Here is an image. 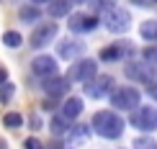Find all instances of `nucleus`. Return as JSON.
<instances>
[{
	"mask_svg": "<svg viewBox=\"0 0 157 149\" xmlns=\"http://www.w3.org/2000/svg\"><path fill=\"white\" fill-rule=\"evenodd\" d=\"M124 118L121 116H116V111H98L93 116V131L98 134V136L103 139H119L124 136Z\"/></svg>",
	"mask_w": 157,
	"mask_h": 149,
	"instance_id": "f257e3e1",
	"label": "nucleus"
},
{
	"mask_svg": "<svg viewBox=\"0 0 157 149\" xmlns=\"http://www.w3.org/2000/svg\"><path fill=\"white\" fill-rule=\"evenodd\" d=\"M139 100H142V95H139V90L132 88V85H121V88H116L113 93H111V106L116 108V111H136L139 108Z\"/></svg>",
	"mask_w": 157,
	"mask_h": 149,
	"instance_id": "f03ea898",
	"label": "nucleus"
},
{
	"mask_svg": "<svg viewBox=\"0 0 157 149\" xmlns=\"http://www.w3.org/2000/svg\"><path fill=\"white\" fill-rule=\"evenodd\" d=\"M101 23L111 34H126L129 26H132V13H126L121 8H111V10H106L101 16Z\"/></svg>",
	"mask_w": 157,
	"mask_h": 149,
	"instance_id": "7ed1b4c3",
	"label": "nucleus"
},
{
	"mask_svg": "<svg viewBox=\"0 0 157 149\" xmlns=\"http://www.w3.org/2000/svg\"><path fill=\"white\" fill-rule=\"evenodd\" d=\"M95 77H98V62L90 59V57H82V59L75 62L72 69H70V82H82V85H88Z\"/></svg>",
	"mask_w": 157,
	"mask_h": 149,
	"instance_id": "20e7f679",
	"label": "nucleus"
},
{
	"mask_svg": "<svg viewBox=\"0 0 157 149\" xmlns=\"http://www.w3.org/2000/svg\"><path fill=\"white\" fill-rule=\"evenodd\" d=\"M31 72H34L41 82L52 80V77H59V69H57V59L49 54H39L34 57V62H31Z\"/></svg>",
	"mask_w": 157,
	"mask_h": 149,
	"instance_id": "39448f33",
	"label": "nucleus"
},
{
	"mask_svg": "<svg viewBox=\"0 0 157 149\" xmlns=\"http://www.w3.org/2000/svg\"><path fill=\"white\" fill-rule=\"evenodd\" d=\"M132 124L139 129V131H157V108L155 106H139L132 116Z\"/></svg>",
	"mask_w": 157,
	"mask_h": 149,
	"instance_id": "423d86ee",
	"label": "nucleus"
},
{
	"mask_svg": "<svg viewBox=\"0 0 157 149\" xmlns=\"http://www.w3.org/2000/svg\"><path fill=\"white\" fill-rule=\"evenodd\" d=\"M116 90V85H113V77L111 75H98L93 82H88L85 85V95L88 98H93V100H98V98H111V93Z\"/></svg>",
	"mask_w": 157,
	"mask_h": 149,
	"instance_id": "0eeeda50",
	"label": "nucleus"
},
{
	"mask_svg": "<svg viewBox=\"0 0 157 149\" xmlns=\"http://www.w3.org/2000/svg\"><path fill=\"white\" fill-rule=\"evenodd\" d=\"M98 23L101 21L95 18V13H75V16L67 18V28L72 31V34H88V31H93Z\"/></svg>",
	"mask_w": 157,
	"mask_h": 149,
	"instance_id": "6e6552de",
	"label": "nucleus"
},
{
	"mask_svg": "<svg viewBox=\"0 0 157 149\" xmlns=\"http://www.w3.org/2000/svg\"><path fill=\"white\" fill-rule=\"evenodd\" d=\"M57 54H59L62 59H75V57L85 54V44L80 39H75V36H64V39L57 41Z\"/></svg>",
	"mask_w": 157,
	"mask_h": 149,
	"instance_id": "1a4fd4ad",
	"label": "nucleus"
},
{
	"mask_svg": "<svg viewBox=\"0 0 157 149\" xmlns=\"http://www.w3.org/2000/svg\"><path fill=\"white\" fill-rule=\"evenodd\" d=\"M132 51H134L132 41H116V44H111V47L101 49V59L103 62H119V59H124V57H129Z\"/></svg>",
	"mask_w": 157,
	"mask_h": 149,
	"instance_id": "9d476101",
	"label": "nucleus"
},
{
	"mask_svg": "<svg viewBox=\"0 0 157 149\" xmlns=\"http://www.w3.org/2000/svg\"><path fill=\"white\" fill-rule=\"evenodd\" d=\"M126 75L132 77V80H139V82H155L152 80V64H147L144 59H136V62H126Z\"/></svg>",
	"mask_w": 157,
	"mask_h": 149,
	"instance_id": "9b49d317",
	"label": "nucleus"
},
{
	"mask_svg": "<svg viewBox=\"0 0 157 149\" xmlns=\"http://www.w3.org/2000/svg\"><path fill=\"white\" fill-rule=\"evenodd\" d=\"M54 34H57V26L54 23H41L34 31V36H31V47H34V49H44L49 41H54Z\"/></svg>",
	"mask_w": 157,
	"mask_h": 149,
	"instance_id": "f8f14e48",
	"label": "nucleus"
},
{
	"mask_svg": "<svg viewBox=\"0 0 157 149\" xmlns=\"http://www.w3.org/2000/svg\"><path fill=\"white\" fill-rule=\"evenodd\" d=\"M41 88H44V93L49 95V98H62V95H67L70 93V77H52V80L47 82H41Z\"/></svg>",
	"mask_w": 157,
	"mask_h": 149,
	"instance_id": "ddd939ff",
	"label": "nucleus"
},
{
	"mask_svg": "<svg viewBox=\"0 0 157 149\" xmlns=\"http://www.w3.org/2000/svg\"><path fill=\"white\" fill-rule=\"evenodd\" d=\"M70 10H72V0H52L47 5V13L52 18H70Z\"/></svg>",
	"mask_w": 157,
	"mask_h": 149,
	"instance_id": "4468645a",
	"label": "nucleus"
},
{
	"mask_svg": "<svg viewBox=\"0 0 157 149\" xmlns=\"http://www.w3.org/2000/svg\"><path fill=\"white\" fill-rule=\"evenodd\" d=\"M82 108H85V103H82V98H67L64 100V106H62V116H67L70 121H75L77 116H82Z\"/></svg>",
	"mask_w": 157,
	"mask_h": 149,
	"instance_id": "2eb2a0df",
	"label": "nucleus"
},
{
	"mask_svg": "<svg viewBox=\"0 0 157 149\" xmlns=\"http://www.w3.org/2000/svg\"><path fill=\"white\" fill-rule=\"evenodd\" d=\"M72 121L67 118V116H62V113H57L54 118H52V134H54V136H64V134H70L72 131Z\"/></svg>",
	"mask_w": 157,
	"mask_h": 149,
	"instance_id": "dca6fc26",
	"label": "nucleus"
},
{
	"mask_svg": "<svg viewBox=\"0 0 157 149\" xmlns=\"http://www.w3.org/2000/svg\"><path fill=\"white\" fill-rule=\"evenodd\" d=\"M139 36L144 39V41H157V21H142Z\"/></svg>",
	"mask_w": 157,
	"mask_h": 149,
	"instance_id": "f3484780",
	"label": "nucleus"
},
{
	"mask_svg": "<svg viewBox=\"0 0 157 149\" xmlns=\"http://www.w3.org/2000/svg\"><path fill=\"white\" fill-rule=\"evenodd\" d=\"M18 18H21L23 23H34V21H39V18H41V10H39L36 5H26V8L18 10Z\"/></svg>",
	"mask_w": 157,
	"mask_h": 149,
	"instance_id": "a211bd4d",
	"label": "nucleus"
},
{
	"mask_svg": "<svg viewBox=\"0 0 157 149\" xmlns=\"http://www.w3.org/2000/svg\"><path fill=\"white\" fill-rule=\"evenodd\" d=\"M3 44L10 47V49H18L23 44V36L18 34V31H5V34H3Z\"/></svg>",
	"mask_w": 157,
	"mask_h": 149,
	"instance_id": "6ab92c4d",
	"label": "nucleus"
},
{
	"mask_svg": "<svg viewBox=\"0 0 157 149\" xmlns=\"http://www.w3.org/2000/svg\"><path fill=\"white\" fill-rule=\"evenodd\" d=\"M88 134H90V126L77 124V126H72V131H70V139H72V141H85Z\"/></svg>",
	"mask_w": 157,
	"mask_h": 149,
	"instance_id": "aec40b11",
	"label": "nucleus"
},
{
	"mask_svg": "<svg viewBox=\"0 0 157 149\" xmlns=\"http://www.w3.org/2000/svg\"><path fill=\"white\" fill-rule=\"evenodd\" d=\"M3 124L8 126V129H21L23 126V116L21 113H5L3 116Z\"/></svg>",
	"mask_w": 157,
	"mask_h": 149,
	"instance_id": "412c9836",
	"label": "nucleus"
},
{
	"mask_svg": "<svg viewBox=\"0 0 157 149\" xmlns=\"http://www.w3.org/2000/svg\"><path fill=\"white\" fill-rule=\"evenodd\" d=\"M132 149H157V141L155 136H136Z\"/></svg>",
	"mask_w": 157,
	"mask_h": 149,
	"instance_id": "4be33fe9",
	"label": "nucleus"
},
{
	"mask_svg": "<svg viewBox=\"0 0 157 149\" xmlns=\"http://www.w3.org/2000/svg\"><path fill=\"white\" fill-rule=\"evenodd\" d=\"M13 95H16V85H10V82H5L3 88H0V103H10Z\"/></svg>",
	"mask_w": 157,
	"mask_h": 149,
	"instance_id": "5701e85b",
	"label": "nucleus"
},
{
	"mask_svg": "<svg viewBox=\"0 0 157 149\" xmlns=\"http://www.w3.org/2000/svg\"><path fill=\"white\" fill-rule=\"evenodd\" d=\"M142 59H144L147 64H152V67H155V64H157V47L144 49V51H142Z\"/></svg>",
	"mask_w": 157,
	"mask_h": 149,
	"instance_id": "b1692460",
	"label": "nucleus"
},
{
	"mask_svg": "<svg viewBox=\"0 0 157 149\" xmlns=\"http://www.w3.org/2000/svg\"><path fill=\"white\" fill-rule=\"evenodd\" d=\"M26 149H44V147H41V141H39V139L31 136V139H26Z\"/></svg>",
	"mask_w": 157,
	"mask_h": 149,
	"instance_id": "393cba45",
	"label": "nucleus"
},
{
	"mask_svg": "<svg viewBox=\"0 0 157 149\" xmlns=\"http://www.w3.org/2000/svg\"><path fill=\"white\" fill-rule=\"evenodd\" d=\"M147 95H152V100H157V82H149L147 85Z\"/></svg>",
	"mask_w": 157,
	"mask_h": 149,
	"instance_id": "a878e982",
	"label": "nucleus"
},
{
	"mask_svg": "<svg viewBox=\"0 0 157 149\" xmlns=\"http://www.w3.org/2000/svg\"><path fill=\"white\" fill-rule=\"evenodd\" d=\"M5 80H8V72H5V69H3V67H0V88H3V85H5Z\"/></svg>",
	"mask_w": 157,
	"mask_h": 149,
	"instance_id": "bb28decb",
	"label": "nucleus"
},
{
	"mask_svg": "<svg viewBox=\"0 0 157 149\" xmlns=\"http://www.w3.org/2000/svg\"><path fill=\"white\" fill-rule=\"evenodd\" d=\"M132 3H134V5H149L152 0H132Z\"/></svg>",
	"mask_w": 157,
	"mask_h": 149,
	"instance_id": "cd10ccee",
	"label": "nucleus"
},
{
	"mask_svg": "<svg viewBox=\"0 0 157 149\" xmlns=\"http://www.w3.org/2000/svg\"><path fill=\"white\" fill-rule=\"evenodd\" d=\"M72 3H77V5H88V3H93V0H72Z\"/></svg>",
	"mask_w": 157,
	"mask_h": 149,
	"instance_id": "c85d7f7f",
	"label": "nucleus"
},
{
	"mask_svg": "<svg viewBox=\"0 0 157 149\" xmlns=\"http://www.w3.org/2000/svg\"><path fill=\"white\" fill-rule=\"evenodd\" d=\"M31 3H36V5H41V3H47V5H49L52 0H31Z\"/></svg>",
	"mask_w": 157,
	"mask_h": 149,
	"instance_id": "c756f323",
	"label": "nucleus"
},
{
	"mask_svg": "<svg viewBox=\"0 0 157 149\" xmlns=\"http://www.w3.org/2000/svg\"><path fill=\"white\" fill-rule=\"evenodd\" d=\"M0 149H5V144H3V141H0Z\"/></svg>",
	"mask_w": 157,
	"mask_h": 149,
	"instance_id": "7c9ffc66",
	"label": "nucleus"
},
{
	"mask_svg": "<svg viewBox=\"0 0 157 149\" xmlns=\"http://www.w3.org/2000/svg\"><path fill=\"white\" fill-rule=\"evenodd\" d=\"M152 3H155V5H157V0H152Z\"/></svg>",
	"mask_w": 157,
	"mask_h": 149,
	"instance_id": "2f4dec72",
	"label": "nucleus"
}]
</instances>
